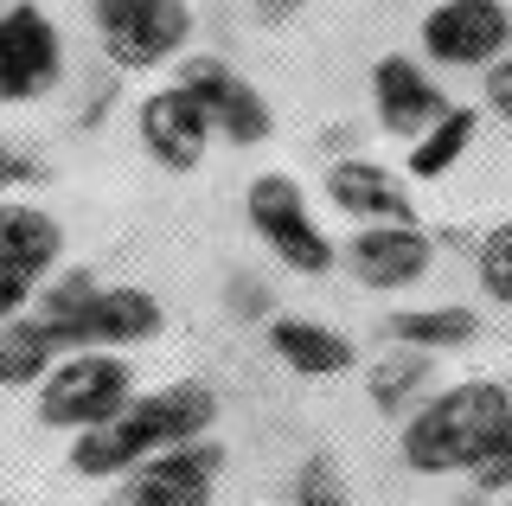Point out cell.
I'll return each instance as SVG.
<instances>
[{
  "instance_id": "5bb4252c",
  "label": "cell",
  "mask_w": 512,
  "mask_h": 506,
  "mask_svg": "<svg viewBox=\"0 0 512 506\" xmlns=\"http://www.w3.org/2000/svg\"><path fill=\"white\" fill-rule=\"evenodd\" d=\"M160 327H167V314H160V302L148 289H128V282H116V289H96V302L84 314V346H109V353H128V346L154 340Z\"/></svg>"
},
{
  "instance_id": "2e32d148",
  "label": "cell",
  "mask_w": 512,
  "mask_h": 506,
  "mask_svg": "<svg viewBox=\"0 0 512 506\" xmlns=\"http://www.w3.org/2000/svg\"><path fill=\"white\" fill-rule=\"evenodd\" d=\"M64 340L45 321H0V391H39L45 372L58 366Z\"/></svg>"
},
{
  "instance_id": "d4e9b609",
  "label": "cell",
  "mask_w": 512,
  "mask_h": 506,
  "mask_svg": "<svg viewBox=\"0 0 512 506\" xmlns=\"http://www.w3.org/2000/svg\"><path fill=\"white\" fill-rule=\"evenodd\" d=\"M474 487L480 494H512V417H506V430L493 436V449L474 462Z\"/></svg>"
},
{
  "instance_id": "83f0119b",
  "label": "cell",
  "mask_w": 512,
  "mask_h": 506,
  "mask_svg": "<svg viewBox=\"0 0 512 506\" xmlns=\"http://www.w3.org/2000/svg\"><path fill=\"white\" fill-rule=\"evenodd\" d=\"M20 173H26V161H13V154L0 148V193H7V180H20Z\"/></svg>"
},
{
  "instance_id": "ba28073f",
  "label": "cell",
  "mask_w": 512,
  "mask_h": 506,
  "mask_svg": "<svg viewBox=\"0 0 512 506\" xmlns=\"http://www.w3.org/2000/svg\"><path fill=\"white\" fill-rule=\"evenodd\" d=\"M135 135L167 173H192L205 161V148H212L218 122L205 116V103L192 97L186 84H167V90H154V97L135 109Z\"/></svg>"
},
{
  "instance_id": "cb8c5ba5",
  "label": "cell",
  "mask_w": 512,
  "mask_h": 506,
  "mask_svg": "<svg viewBox=\"0 0 512 506\" xmlns=\"http://www.w3.org/2000/svg\"><path fill=\"white\" fill-rule=\"evenodd\" d=\"M39 270H26V263L0 257V321H13V314H26L32 302H39Z\"/></svg>"
},
{
  "instance_id": "f546056e",
  "label": "cell",
  "mask_w": 512,
  "mask_h": 506,
  "mask_svg": "<svg viewBox=\"0 0 512 506\" xmlns=\"http://www.w3.org/2000/svg\"><path fill=\"white\" fill-rule=\"evenodd\" d=\"M0 506H20V500H0Z\"/></svg>"
},
{
  "instance_id": "ac0fdd59",
  "label": "cell",
  "mask_w": 512,
  "mask_h": 506,
  "mask_svg": "<svg viewBox=\"0 0 512 506\" xmlns=\"http://www.w3.org/2000/svg\"><path fill=\"white\" fill-rule=\"evenodd\" d=\"M474 135H480V116L468 103H461V109L448 103L442 116L410 141V180H442L448 167H461V154L474 148Z\"/></svg>"
},
{
  "instance_id": "7a4b0ae2",
  "label": "cell",
  "mask_w": 512,
  "mask_h": 506,
  "mask_svg": "<svg viewBox=\"0 0 512 506\" xmlns=\"http://www.w3.org/2000/svg\"><path fill=\"white\" fill-rule=\"evenodd\" d=\"M512 417V391L493 378H461V385L423 398L404 417V462L416 474H474V462L493 449V436Z\"/></svg>"
},
{
  "instance_id": "277c9868",
  "label": "cell",
  "mask_w": 512,
  "mask_h": 506,
  "mask_svg": "<svg viewBox=\"0 0 512 506\" xmlns=\"http://www.w3.org/2000/svg\"><path fill=\"white\" fill-rule=\"evenodd\" d=\"M244 212H250V231L263 237L269 250H276L282 270H295V276H327L333 263H340L333 237L320 231V218L308 212V193H301L288 173H263V180H250Z\"/></svg>"
},
{
  "instance_id": "9c48e42d",
  "label": "cell",
  "mask_w": 512,
  "mask_h": 506,
  "mask_svg": "<svg viewBox=\"0 0 512 506\" xmlns=\"http://www.w3.org/2000/svg\"><path fill=\"white\" fill-rule=\"evenodd\" d=\"M436 263V244H429L416 225H359L346 244V270L359 276V289H378V295H397V289H416Z\"/></svg>"
},
{
  "instance_id": "ffe728a7",
  "label": "cell",
  "mask_w": 512,
  "mask_h": 506,
  "mask_svg": "<svg viewBox=\"0 0 512 506\" xmlns=\"http://www.w3.org/2000/svg\"><path fill=\"white\" fill-rule=\"evenodd\" d=\"M96 289H103V282L90 270H52V282L39 289V321L52 327L64 346H84V314L96 302Z\"/></svg>"
},
{
  "instance_id": "6da1fadb",
  "label": "cell",
  "mask_w": 512,
  "mask_h": 506,
  "mask_svg": "<svg viewBox=\"0 0 512 506\" xmlns=\"http://www.w3.org/2000/svg\"><path fill=\"white\" fill-rule=\"evenodd\" d=\"M212 423H218V391L205 385V378H173V385L135 398L122 417L96 423V430H77L71 436V474H84V481H116V474L141 468L148 455L173 449V442L212 436Z\"/></svg>"
},
{
  "instance_id": "603a6c76",
  "label": "cell",
  "mask_w": 512,
  "mask_h": 506,
  "mask_svg": "<svg viewBox=\"0 0 512 506\" xmlns=\"http://www.w3.org/2000/svg\"><path fill=\"white\" fill-rule=\"evenodd\" d=\"M295 506H352L340 468L320 462V455H314V462H301V474H295Z\"/></svg>"
},
{
  "instance_id": "5b68a950",
  "label": "cell",
  "mask_w": 512,
  "mask_h": 506,
  "mask_svg": "<svg viewBox=\"0 0 512 506\" xmlns=\"http://www.w3.org/2000/svg\"><path fill=\"white\" fill-rule=\"evenodd\" d=\"M423 52L455 71H487L512 52V7L500 0H436L423 13Z\"/></svg>"
},
{
  "instance_id": "4dcf8cb0",
  "label": "cell",
  "mask_w": 512,
  "mask_h": 506,
  "mask_svg": "<svg viewBox=\"0 0 512 506\" xmlns=\"http://www.w3.org/2000/svg\"><path fill=\"white\" fill-rule=\"evenodd\" d=\"M506 506H512V494H506Z\"/></svg>"
},
{
  "instance_id": "d6986e66",
  "label": "cell",
  "mask_w": 512,
  "mask_h": 506,
  "mask_svg": "<svg viewBox=\"0 0 512 506\" xmlns=\"http://www.w3.org/2000/svg\"><path fill=\"white\" fill-rule=\"evenodd\" d=\"M480 334V321L468 308H404L384 321L391 346H416V353H448V346H468Z\"/></svg>"
},
{
  "instance_id": "3957f363",
  "label": "cell",
  "mask_w": 512,
  "mask_h": 506,
  "mask_svg": "<svg viewBox=\"0 0 512 506\" xmlns=\"http://www.w3.org/2000/svg\"><path fill=\"white\" fill-rule=\"evenodd\" d=\"M135 404V366L109 346H64L58 366L39 385V417L52 430H96Z\"/></svg>"
},
{
  "instance_id": "9a60e30c",
  "label": "cell",
  "mask_w": 512,
  "mask_h": 506,
  "mask_svg": "<svg viewBox=\"0 0 512 506\" xmlns=\"http://www.w3.org/2000/svg\"><path fill=\"white\" fill-rule=\"evenodd\" d=\"M269 353L301 378H340V372H352V359H359L346 334H333V327H320V321H301V314L269 321Z\"/></svg>"
},
{
  "instance_id": "4fadbf2b",
  "label": "cell",
  "mask_w": 512,
  "mask_h": 506,
  "mask_svg": "<svg viewBox=\"0 0 512 506\" xmlns=\"http://www.w3.org/2000/svg\"><path fill=\"white\" fill-rule=\"evenodd\" d=\"M372 103H378V122L391 135H404V141H416L448 109V97L436 90V77H429L423 65H410L404 52H391V58L372 65Z\"/></svg>"
},
{
  "instance_id": "8fae6325",
  "label": "cell",
  "mask_w": 512,
  "mask_h": 506,
  "mask_svg": "<svg viewBox=\"0 0 512 506\" xmlns=\"http://www.w3.org/2000/svg\"><path fill=\"white\" fill-rule=\"evenodd\" d=\"M192 39V7L186 0H154V7L128 13V20L103 26V52L116 58L122 71H154L167 58H180Z\"/></svg>"
},
{
  "instance_id": "7c38bea8",
  "label": "cell",
  "mask_w": 512,
  "mask_h": 506,
  "mask_svg": "<svg viewBox=\"0 0 512 506\" xmlns=\"http://www.w3.org/2000/svg\"><path fill=\"white\" fill-rule=\"evenodd\" d=\"M327 199L340 205L352 225H416L410 186L378 161H333L327 167Z\"/></svg>"
},
{
  "instance_id": "30bf717a",
  "label": "cell",
  "mask_w": 512,
  "mask_h": 506,
  "mask_svg": "<svg viewBox=\"0 0 512 506\" xmlns=\"http://www.w3.org/2000/svg\"><path fill=\"white\" fill-rule=\"evenodd\" d=\"M180 84L205 103V116L218 122V135H231L237 148H250V141H269V129H276L269 103L256 97V90H250L231 65H224V58H212V52L186 58V65H180Z\"/></svg>"
},
{
  "instance_id": "4316f807",
  "label": "cell",
  "mask_w": 512,
  "mask_h": 506,
  "mask_svg": "<svg viewBox=\"0 0 512 506\" xmlns=\"http://www.w3.org/2000/svg\"><path fill=\"white\" fill-rule=\"evenodd\" d=\"M96 7V33L103 26H116V20H128V13H141V7H154V0H90Z\"/></svg>"
},
{
  "instance_id": "8992f818",
  "label": "cell",
  "mask_w": 512,
  "mask_h": 506,
  "mask_svg": "<svg viewBox=\"0 0 512 506\" xmlns=\"http://www.w3.org/2000/svg\"><path fill=\"white\" fill-rule=\"evenodd\" d=\"M64 77V33L39 7H0V103H32Z\"/></svg>"
},
{
  "instance_id": "44dd1931",
  "label": "cell",
  "mask_w": 512,
  "mask_h": 506,
  "mask_svg": "<svg viewBox=\"0 0 512 506\" xmlns=\"http://www.w3.org/2000/svg\"><path fill=\"white\" fill-rule=\"evenodd\" d=\"M365 378H372V404H378V410H391V417H410V398L423 391V378H429V353H416V346H397V353L378 359Z\"/></svg>"
},
{
  "instance_id": "7402d4cb",
  "label": "cell",
  "mask_w": 512,
  "mask_h": 506,
  "mask_svg": "<svg viewBox=\"0 0 512 506\" xmlns=\"http://www.w3.org/2000/svg\"><path fill=\"white\" fill-rule=\"evenodd\" d=\"M474 276H480V295H487V302L512 308V218L480 237V250H474Z\"/></svg>"
},
{
  "instance_id": "e0dca14e",
  "label": "cell",
  "mask_w": 512,
  "mask_h": 506,
  "mask_svg": "<svg viewBox=\"0 0 512 506\" xmlns=\"http://www.w3.org/2000/svg\"><path fill=\"white\" fill-rule=\"evenodd\" d=\"M0 257H13V263H26V270L52 276V270H58V257H64V231H58V218H52V212H39V205H13V199H0Z\"/></svg>"
},
{
  "instance_id": "52a82bcc",
  "label": "cell",
  "mask_w": 512,
  "mask_h": 506,
  "mask_svg": "<svg viewBox=\"0 0 512 506\" xmlns=\"http://www.w3.org/2000/svg\"><path fill=\"white\" fill-rule=\"evenodd\" d=\"M218 474H224V442L192 436V442H173V449L148 455L122 481H128V506H212Z\"/></svg>"
},
{
  "instance_id": "f1b7e54d",
  "label": "cell",
  "mask_w": 512,
  "mask_h": 506,
  "mask_svg": "<svg viewBox=\"0 0 512 506\" xmlns=\"http://www.w3.org/2000/svg\"><path fill=\"white\" fill-rule=\"evenodd\" d=\"M256 7H263V13H269V20H282V13H288V7H295V0H256Z\"/></svg>"
},
{
  "instance_id": "484cf974",
  "label": "cell",
  "mask_w": 512,
  "mask_h": 506,
  "mask_svg": "<svg viewBox=\"0 0 512 506\" xmlns=\"http://www.w3.org/2000/svg\"><path fill=\"white\" fill-rule=\"evenodd\" d=\"M480 90H487V109L512 129V52H506V58H493V65L480 71Z\"/></svg>"
}]
</instances>
